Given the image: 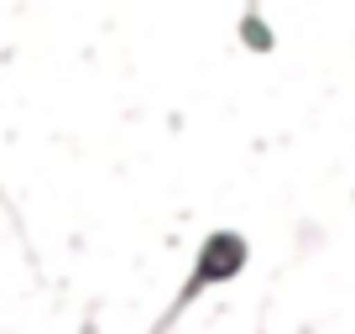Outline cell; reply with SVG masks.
Returning a JSON list of instances; mask_svg holds the SVG:
<instances>
[{"mask_svg":"<svg viewBox=\"0 0 355 334\" xmlns=\"http://www.w3.org/2000/svg\"><path fill=\"white\" fill-rule=\"evenodd\" d=\"M245 261H251V245H245V235H241V230H209V235H204V245L193 251V272H189V282L178 288L173 308L157 319V329H152V334H167V324H173L178 313L189 308V303H199L204 292L220 288V282L241 277Z\"/></svg>","mask_w":355,"mask_h":334,"instance_id":"1","label":"cell"}]
</instances>
